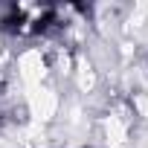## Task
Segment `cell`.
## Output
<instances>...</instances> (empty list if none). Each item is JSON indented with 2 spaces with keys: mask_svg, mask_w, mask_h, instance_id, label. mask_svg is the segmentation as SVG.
<instances>
[{
  "mask_svg": "<svg viewBox=\"0 0 148 148\" xmlns=\"http://www.w3.org/2000/svg\"><path fill=\"white\" fill-rule=\"evenodd\" d=\"M29 102H32V113H35V119H38V122H47V119H52V113H55V93H52V90L32 87V93H29Z\"/></svg>",
  "mask_w": 148,
  "mask_h": 148,
  "instance_id": "6da1fadb",
  "label": "cell"
},
{
  "mask_svg": "<svg viewBox=\"0 0 148 148\" xmlns=\"http://www.w3.org/2000/svg\"><path fill=\"white\" fill-rule=\"evenodd\" d=\"M21 76L29 87H35L44 76V61H41V52H26L21 58Z\"/></svg>",
  "mask_w": 148,
  "mask_h": 148,
  "instance_id": "7a4b0ae2",
  "label": "cell"
},
{
  "mask_svg": "<svg viewBox=\"0 0 148 148\" xmlns=\"http://www.w3.org/2000/svg\"><path fill=\"white\" fill-rule=\"evenodd\" d=\"M105 128H108V136H110V142H116V145H122V142H125V128H122V122H119L116 116H108Z\"/></svg>",
  "mask_w": 148,
  "mask_h": 148,
  "instance_id": "3957f363",
  "label": "cell"
},
{
  "mask_svg": "<svg viewBox=\"0 0 148 148\" xmlns=\"http://www.w3.org/2000/svg\"><path fill=\"white\" fill-rule=\"evenodd\" d=\"M79 84H82L84 90H90V87H93V73H90V67H87V64H82V79H79Z\"/></svg>",
  "mask_w": 148,
  "mask_h": 148,
  "instance_id": "277c9868",
  "label": "cell"
},
{
  "mask_svg": "<svg viewBox=\"0 0 148 148\" xmlns=\"http://www.w3.org/2000/svg\"><path fill=\"white\" fill-rule=\"evenodd\" d=\"M136 108H139L142 116H148V96H139V99H136Z\"/></svg>",
  "mask_w": 148,
  "mask_h": 148,
  "instance_id": "5b68a950",
  "label": "cell"
}]
</instances>
